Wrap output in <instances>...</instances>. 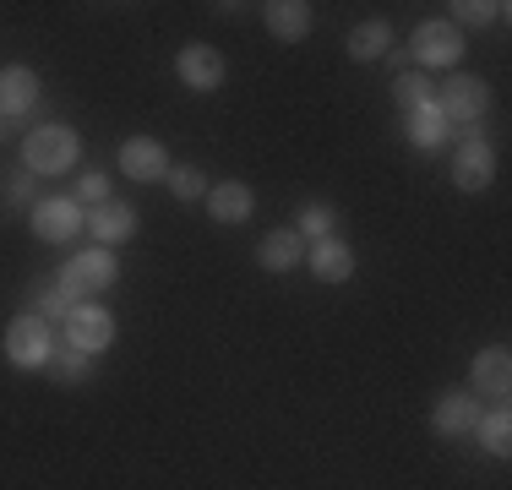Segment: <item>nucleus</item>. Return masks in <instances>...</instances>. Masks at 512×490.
I'll return each instance as SVG.
<instances>
[{"label":"nucleus","instance_id":"39448f33","mask_svg":"<svg viewBox=\"0 0 512 490\" xmlns=\"http://www.w3.org/2000/svg\"><path fill=\"white\" fill-rule=\"evenodd\" d=\"M28 224L44 245H66L88 229V213H82L77 196H39V202L28 207Z\"/></svg>","mask_w":512,"mask_h":490},{"label":"nucleus","instance_id":"f03ea898","mask_svg":"<svg viewBox=\"0 0 512 490\" xmlns=\"http://www.w3.org/2000/svg\"><path fill=\"white\" fill-rule=\"evenodd\" d=\"M115 284V251H104V245H88V251H77L66 267H60L55 289L66 294L71 305L77 300H93V294H104Z\"/></svg>","mask_w":512,"mask_h":490},{"label":"nucleus","instance_id":"9d476101","mask_svg":"<svg viewBox=\"0 0 512 490\" xmlns=\"http://www.w3.org/2000/svg\"><path fill=\"white\" fill-rule=\"evenodd\" d=\"M175 71H180V82H186V88H197V93L224 88V77H229L224 55H218L213 44H186V49L175 55Z\"/></svg>","mask_w":512,"mask_h":490},{"label":"nucleus","instance_id":"6ab92c4d","mask_svg":"<svg viewBox=\"0 0 512 490\" xmlns=\"http://www.w3.org/2000/svg\"><path fill=\"white\" fill-rule=\"evenodd\" d=\"M256 262H262L267 273H295V267L306 262V240H300L295 229H273V235L262 240V251H256Z\"/></svg>","mask_w":512,"mask_h":490},{"label":"nucleus","instance_id":"cd10ccee","mask_svg":"<svg viewBox=\"0 0 512 490\" xmlns=\"http://www.w3.org/2000/svg\"><path fill=\"white\" fill-rule=\"evenodd\" d=\"M77 202H82V207H104V202H109V175L88 169V175L77 180Z\"/></svg>","mask_w":512,"mask_h":490},{"label":"nucleus","instance_id":"20e7f679","mask_svg":"<svg viewBox=\"0 0 512 490\" xmlns=\"http://www.w3.org/2000/svg\"><path fill=\"white\" fill-rule=\"evenodd\" d=\"M6 360L17 365V371H50V360H55L50 322H39V316L22 311L17 322L6 327Z\"/></svg>","mask_w":512,"mask_h":490},{"label":"nucleus","instance_id":"5701e85b","mask_svg":"<svg viewBox=\"0 0 512 490\" xmlns=\"http://www.w3.org/2000/svg\"><path fill=\"white\" fill-rule=\"evenodd\" d=\"M333 229H338V207L333 202H306L295 213V235L300 240H333Z\"/></svg>","mask_w":512,"mask_h":490},{"label":"nucleus","instance_id":"c85d7f7f","mask_svg":"<svg viewBox=\"0 0 512 490\" xmlns=\"http://www.w3.org/2000/svg\"><path fill=\"white\" fill-rule=\"evenodd\" d=\"M6 202H17V207H33V202H39V175H28V169H17V175L6 180Z\"/></svg>","mask_w":512,"mask_h":490},{"label":"nucleus","instance_id":"6e6552de","mask_svg":"<svg viewBox=\"0 0 512 490\" xmlns=\"http://www.w3.org/2000/svg\"><path fill=\"white\" fill-rule=\"evenodd\" d=\"M491 180H496V153H491V142L480 137V126H469L453 147V186L463 196H480Z\"/></svg>","mask_w":512,"mask_h":490},{"label":"nucleus","instance_id":"4be33fe9","mask_svg":"<svg viewBox=\"0 0 512 490\" xmlns=\"http://www.w3.org/2000/svg\"><path fill=\"white\" fill-rule=\"evenodd\" d=\"M431 98H436V82L425 77V71H398V77H393V104H398V115L431 104Z\"/></svg>","mask_w":512,"mask_h":490},{"label":"nucleus","instance_id":"bb28decb","mask_svg":"<svg viewBox=\"0 0 512 490\" xmlns=\"http://www.w3.org/2000/svg\"><path fill=\"white\" fill-rule=\"evenodd\" d=\"M66 311H71V300L60 289H39L28 300V316H39V322H44V316H60V322H66Z\"/></svg>","mask_w":512,"mask_h":490},{"label":"nucleus","instance_id":"f257e3e1","mask_svg":"<svg viewBox=\"0 0 512 490\" xmlns=\"http://www.w3.org/2000/svg\"><path fill=\"white\" fill-rule=\"evenodd\" d=\"M82 153V137L71 126H60V120H44V126H33L28 137H22V169L28 175H66L71 164H77Z\"/></svg>","mask_w":512,"mask_h":490},{"label":"nucleus","instance_id":"7ed1b4c3","mask_svg":"<svg viewBox=\"0 0 512 490\" xmlns=\"http://www.w3.org/2000/svg\"><path fill=\"white\" fill-rule=\"evenodd\" d=\"M44 77L33 66H0V120H28L44 126Z\"/></svg>","mask_w":512,"mask_h":490},{"label":"nucleus","instance_id":"1a4fd4ad","mask_svg":"<svg viewBox=\"0 0 512 490\" xmlns=\"http://www.w3.org/2000/svg\"><path fill=\"white\" fill-rule=\"evenodd\" d=\"M115 343V316L104 311L99 300H77L66 311V349H82V354H104Z\"/></svg>","mask_w":512,"mask_h":490},{"label":"nucleus","instance_id":"393cba45","mask_svg":"<svg viewBox=\"0 0 512 490\" xmlns=\"http://www.w3.org/2000/svg\"><path fill=\"white\" fill-rule=\"evenodd\" d=\"M447 11H453V28H458V22H463V28H491V22H502V0H453V6H447Z\"/></svg>","mask_w":512,"mask_h":490},{"label":"nucleus","instance_id":"c756f323","mask_svg":"<svg viewBox=\"0 0 512 490\" xmlns=\"http://www.w3.org/2000/svg\"><path fill=\"white\" fill-rule=\"evenodd\" d=\"M0 131H6V120H0Z\"/></svg>","mask_w":512,"mask_h":490},{"label":"nucleus","instance_id":"aec40b11","mask_svg":"<svg viewBox=\"0 0 512 490\" xmlns=\"http://www.w3.org/2000/svg\"><path fill=\"white\" fill-rule=\"evenodd\" d=\"M393 55V22H360V28H349V60H382Z\"/></svg>","mask_w":512,"mask_h":490},{"label":"nucleus","instance_id":"a878e982","mask_svg":"<svg viewBox=\"0 0 512 490\" xmlns=\"http://www.w3.org/2000/svg\"><path fill=\"white\" fill-rule=\"evenodd\" d=\"M164 180H169V191H175L180 202H202V196H207V186H213V180H207L197 164H175Z\"/></svg>","mask_w":512,"mask_h":490},{"label":"nucleus","instance_id":"2eb2a0df","mask_svg":"<svg viewBox=\"0 0 512 490\" xmlns=\"http://www.w3.org/2000/svg\"><path fill=\"white\" fill-rule=\"evenodd\" d=\"M404 131H409L414 153H442V147L453 142V126H447V115L436 109V98H431V104H420V109H409Z\"/></svg>","mask_w":512,"mask_h":490},{"label":"nucleus","instance_id":"9b49d317","mask_svg":"<svg viewBox=\"0 0 512 490\" xmlns=\"http://www.w3.org/2000/svg\"><path fill=\"white\" fill-rule=\"evenodd\" d=\"M120 169H126L131 180H142V186H153V180H164L175 164H169L164 142H153V137H126V142H120Z\"/></svg>","mask_w":512,"mask_h":490},{"label":"nucleus","instance_id":"dca6fc26","mask_svg":"<svg viewBox=\"0 0 512 490\" xmlns=\"http://www.w3.org/2000/svg\"><path fill=\"white\" fill-rule=\"evenodd\" d=\"M311 273L322 278V284H349V278H355V245L316 240L311 245Z\"/></svg>","mask_w":512,"mask_h":490},{"label":"nucleus","instance_id":"ddd939ff","mask_svg":"<svg viewBox=\"0 0 512 490\" xmlns=\"http://www.w3.org/2000/svg\"><path fill=\"white\" fill-rule=\"evenodd\" d=\"M88 235H93V245H126L131 235H137V207L131 202H104V207H93L88 213Z\"/></svg>","mask_w":512,"mask_h":490},{"label":"nucleus","instance_id":"f8f14e48","mask_svg":"<svg viewBox=\"0 0 512 490\" xmlns=\"http://www.w3.org/2000/svg\"><path fill=\"white\" fill-rule=\"evenodd\" d=\"M431 425L436 436H474V425H480V398L474 392H442L431 409Z\"/></svg>","mask_w":512,"mask_h":490},{"label":"nucleus","instance_id":"f3484780","mask_svg":"<svg viewBox=\"0 0 512 490\" xmlns=\"http://www.w3.org/2000/svg\"><path fill=\"white\" fill-rule=\"evenodd\" d=\"M262 17H267V28H273V39H284V44H300L316 22L306 0H273V6H262Z\"/></svg>","mask_w":512,"mask_h":490},{"label":"nucleus","instance_id":"a211bd4d","mask_svg":"<svg viewBox=\"0 0 512 490\" xmlns=\"http://www.w3.org/2000/svg\"><path fill=\"white\" fill-rule=\"evenodd\" d=\"M474 387L491 392V398H507L512 392V354L502 349V343H491V349L474 354Z\"/></svg>","mask_w":512,"mask_h":490},{"label":"nucleus","instance_id":"412c9836","mask_svg":"<svg viewBox=\"0 0 512 490\" xmlns=\"http://www.w3.org/2000/svg\"><path fill=\"white\" fill-rule=\"evenodd\" d=\"M474 436H480V447L491 452V458H507V452H512V409H491V414H480Z\"/></svg>","mask_w":512,"mask_h":490},{"label":"nucleus","instance_id":"423d86ee","mask_svg":"<svg viewBox=\"0 0 512 490\" xmlns=\"http://www.w3.org/2000/svg\"><path fill=\"white\" fill-rule=\"evenodd\" d=\"M409 55L420 60V71H453L463 55V33L447 17H431L409 33Z\"/></svg>","mask_w":512,"mask_h":490},{"label":"nucleus","instance_id":"4468645a","mask_svg":"<svg viewBox=\"0 0 512 490\" xmlns=\"http://www.w3.org/2000/svg\"><path fill=\"white\" fill-rule=\"evenodd\" d=\"M207 213H213V224H246L256 213V196L246 180H218V186H207Z\"/></svg>","mask_w":512,"mask_h":490},{"label":"nucleus","instance_id":"b1692460","mask_svg":"<svg viewBox=\"0 0 512 490\" xmlns=\"http://www.w3.org/2000/svg\"><path fill=\"white\" fill-rule=\"evenodd\" d=\"M50 376H55V382H66V387L93 382V354H82V349H55Z\"/></svg>","mask_w":512,"mask_h":490},{"label":"nucleus","instance_id":"0eeeda50","mask_svg":"<svg viewBox=\"0 0 512 490\" xmlns=\"http://www.w3.org/2000/svg\"><path fill=\"white\" fill-rule=\"evenodd\" d=\"M485 104H491V88H485L474 71H453V77L442 82V93H436V109L447 115V126H480Z\"/></svg>","mask_w":512,"mask_h":490}]
</instances>
